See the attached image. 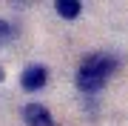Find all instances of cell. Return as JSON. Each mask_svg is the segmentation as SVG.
<instances>
[{
	"label": "cell",
	"mask_w": 128,
	"mask_h": 126,
	"mask_svg": "<svg viewBox=\"0 0 128 126\" xmlns=\"http://www.w3.org/2000/svg\"><path fill=\"white\" fill-rule=\"evenodd\" d=\"M54 12L60 14V17H66V20H74V17L82 14V3H80V0H57Z\"/></svg>",
	"instance_id": "4"
},
{
	"label": "cell",
	"mask_w": 128,
	"mask_h": 126,
	"mask_svg": "<svg viewBox=\"0 0 128 126\" xmlns=\"http://www.w3.org/2000/svg\"><path fill=\"white\" fill-rule=\"evenodd\" d=\"M117 72V57L114 55H105V52H94V55L82 57L80 69H77V89L80 92H100V89L105 86V80H108L111 75Z\"/></svg>",
	"instance_id": "1"
},
{
	"label": "cell",
	"mask_w": 128,
	"mask_h": 126,
	"mask_svg": "<svg viewBox=\"0 0 128 126\" xmlns=\"http://www.w3.org/2000/svg\"><path fill=\"white\" fill-rule=\"evenodd\" d=\"M12 34H14V29L6 23V20H0V43H6V40H12Z\"/></svg>",
	"instance_id": "5"
},
{
	"label": "cell",
	"mask_w": 128,
	"mask_h": 126,
	"mask_svg": "<svg viewBox=\"0 0 128 126\" xmlns=\"http://www.w3.org/2000/svg\"><path fill=\"white\" fill-rule=\"evenodd\" d=\"M48 83V72H46V66H26L23 69V75H20V86L26 89V92H37V89H43Z\"/></svg>",
	"instance_id": "2"
},
{
	"label": "cell",
	"mask_w": 128,
	"mask_h": 126,
	"mask_svg": "<svg viewBox=\"0 0 128 126\" xmlns=\"http://www.w3.org/2000/svg\"><path fill=\"white\" fill-rule=\"evenodd\" d=\"M23 120L28 126H57L54 117H51V112L43 103H26L23 106Z\"/></svg>",
	"instance_id": "3"
},
{
	"label": "cell",
	"mask_w": 128,
	"mask_h": 126,
	"mask_svg": "<svg viewBox=\"0 0 128 126\" xmlns=\"http://www.w3.org/2000/svg\"><path fill=\"white\" fill-rule=\"evenodd\" d=\"M0 83H3V69H0Z\"/></svg>",
	"instance_id": "6"
}]
</instances>
